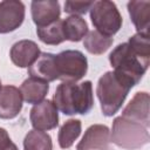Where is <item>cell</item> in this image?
I'll use <instances>...</instances> for the list:
<instances>
[{"label": "cell", "instance_id": "cell-1", "mask_svg": "<svg viewBox=\"0 0 150 150\" xmlns=\"http://www.w3.org/2000/svg\"><path fill=\"white\" fill-rule=\"evenodd\" d=\"M109 62L114 68L112 71L134 87L148 70L150 55L141 54L128 42H123L109 54Z\"/></svg>", "mask_w": 150, "mask_h": 150}, {"label": "cell", "instance_id": "cell-2", "mask_svg": "<svg viewBox=\"0 0 150 150\" xmlns=\"http://www.w3.org/2000/svg\"><path fill=\"white\" fill-rule=\"evenodd\" d=\"M53 102L64 115L88 114L94 105L93 84L90 81L80 84L62 82L55 90Z\"/></svg>", "mask_w": 150, "mask_h": 150}, {"label": "cell", "instance_id": "cell-3", "mask_svg": "<svg viewBox=\"0 0 150 150\" xmlns=\"http://www.w3.org/2000/svg\"><path fill=\"white\" fill-rule=\"evenodd\" d=\"M132 87L112 70L105 71L97 82L96 95L104 116H114L124 103Z\"/></svg>", "mask_w": 150, "mask_h": 150}, {"label": "cell", "instance_id": "cell-4", "mask_svg": "<svg viewBox=\"0 0 150 150\" xmlns=\"http://www.w3.org/2000/svg\"><path fill=\"white\" fill-rule=\"evenodd\" d=\"M150 136L144 125L118 116L112 122L110 142L122 149L137 150L149 143Z\"/></svg>", "mask_w": 150, "mask_h": 150}, {"label": "cell", "instance_id": "cell-5", "mask_svg": "<svg viewBox=\"0 0 150 150\" xmlns=\"http://www.w3.org/2000/svg\"><path fill=\"white\" fill-rule=\"evenodd\" d=\"M57 80L75 83L80 81L88 70V60L80 50L68 49L54 55Z\"/></svg>", "mask_w": 150, "mask_h": 150}, {"label": "cell", "instance_id": "cell-6", "mask_svg": "<svg viewBox=\"0 0 150 150\" xmlns=\"http://www.w3.org/2000/svg\"><path fill=\"white\" fill-rule=\"evenodd\" d=\"M89 11L91 22L101 34L111 38L122 27V15L112 1H95Z\"/></svg>", "mask_w": 150, "mask_h": 150}, {"label": "cell", "instance_id": "cell-7", "mask_svg": "<svg viewBox=\"0 0 150 150\" xmlns=\"http://www.w3.org/2000/svg\"><path fill=\"white\" fill-rule=\"evenodd\" d=\"M29 120L32 127L35 130L47 131L59 125V112L54 102L50 100H43L42 102L34 104L29 111Z\"/></svg>", "mask_w": 150, "mask_h": 150}, {"label": "cell", "instance_id": "cell-8", "mask_svg": "<svg viewBox=\"0 0 150 150\" xmlns=\"http://www.w3.org/2000/svg\"><path fill=\"white\" fill-rule=\"evenodd\" d=\"M26 8L18 0H5L0 2V34L16 30L23 22Z\"/></svg>", "mask_w": 150, "mask_h": 150}, {"label": "cell", "instance_id": "cell-9", "mask_svg": "<svg viewBox=\"0 0 150 150\" xmlns=\"http://www.w3.org/2000/svg\"><path fill=\"white\" fill-rule=\"evenodd\" d=\"M110 130L104 124L90 125L76 145L77 150H110Z\"/></svg>", "mask_w": 150, "mask_h": 150}, {"label": "cell", "instance_id": "cell-10", "mask_svg": "<svg viewBox=\"0 0 150 150\" xmlns=\"http://www.w3.org/2000/svg\"><path fill=\"white\" fill-rule=\"evenodd\" d=\"M149 94L146 91H138L131 98V101L127 104V107L122 111V117L137 122L145 128L150 125L149 117Z\"/></svg>", "mask_w": 150, "mask_h": 150}, {"label": "cell", "instance_id": "cell-11", "mask_svg": "<svg viewBox=\"0 0 150 150\" xmlns=\"http://www.w3.org/2000/svg\"><path fill=\"white\" fill-rule=\"evenodd\" d=\"M41 52L36 42L32 40H20L15 42L9 52L12 62L19 68H29L40 56Z\"/></svg>", "mask_w": 150, "mask_h": 150}, {"label": "cell", "instance_id": "cell-12", "mask_svg": "<svg viewBox=\"0 0 150 150\" xmlns=\"http://www.w3.org/2000/svg\"><path fill=\"white\" fill-rule=\"evenodd\" d=\"M30 13L36 27H45L60 19L61 7L59 1H32Z\"/></svg>", "mask_w": 150, "mask_h": 150}, {"label": "cell", "instance_id": "cell-13", "mask_svg": "<svg viewBox=\"0 0 150 150\" xmlns=\"http://www.w3.org/2000/svg\"><path fill=\"white\" fill-rule=\"evenodd\" d=\"M22 95L19 88L5 86L0 90V118L12 120L22 109Z\"/></svg>", "mask_w": 150, "mask_h": 150}, {"label": "cell", "instance_id": "cell-14", "mask_svg": "<svg viewBox=\"0 0 150 150\" xmlns=\"http://www.w3.org/2000/svg\"><path fill=\"white\" fill-rule=\"evenodd\" d=\"M127 7L137 33L149 35L150 1H129Z\"/></svg>", "mask_w": 150, "mask_h": 150}, {"label": "cell", "instance_id": "cell-15", "mask_svg": "<svg viewBox=\"0 0 150 150\" xmlns=\"http://www.w3.org/2000/svg\"><path fill=\"white\" fill-rule=\"evenodd\" d=\"M54 55L52 53H41L39 59L28 68L29 77H35L46 82L57 80L54 64Z\"/></svg>", "mask_w": 150, "mask_h": 150}, {"label": "cell", "instance_id": "cell-16", "mask_svg": "<svg viewBox=\"0 0 150 150\" xmlns=\"http://www.w3.org/2000/svg\"><path fill=\"white\" fill-rule=\"evenodd\" d=\"M20 91L25 102L29 104H38L47 96L49 91V84L46 81L35 77H28L22 82Z\"/></svg>", "mask_w": 150, "mask_h": 150}, {"label": "cell", "instance_id": "cell-17", "mask_svg": "<svg viewBox=\"0 0 150 150\" xmlns=\"http://www.w3.org/2000/svg\"><path fill=\"white\" fill-rule=\"evenodd\" d=\"M64 39L71 42L81 41L88 33V23L80 15H69L62 20Z\"/></svg>", "mask_w": 150, "mask_h": 150}, {"label": "cell", "instance_id": "cell-18", "mask_svg": "<svg viewBox=\"0 0 150 150\" xmlns=\"http://www.w3.org/2000/svg\"><path fill=\"white\" fill-rule=\"evenodd\" d=\"M81 129H82V123L80 120L70 118L66 121L61 125L57 134V142L60 148L61 149L70 148L81 135Z\"/></svg>", "mask_w": 150, "mask_h": 150}, {"label": "cell", "instance_id": "cell-19", "mask_svg": "<svg viewBox=\"0 0 150 150\" xmlns=\"http://www.w3.org/2000/svg\"><path fill=\"white\" fill-rule=\"evenodd\" d=\"M83 46L90 54L101 55L105 53L112 45V38L105 36L97 30H90L83 38Z\"/></svg>", "mask_w": 150, "mask_h": 150}, {"label": "cell", "instance_id": "cell-20", "mask_svg": "<svg viewBox=\"0 0 150 150\" xmlns=\"http://www.w3.org/2000/svg\"><path fill=\"white\" fill-rule=\"evenodd\" d=\"M36 34H38V38L40 39V41H42L46 45H50V46L60 45L66 40L61 19L56 20L55 22H53L48 26L38 27Z\"/></svg>", "mask_w": 150, "mask_h": 150}, {"label": "cell", "instance_id": "cell-21", "mask_svg": "<svg viewBox=\"0 0 150 150\" xmlns=\"http://www.w3.org/2000/svg\"><path fill=\"white\" fill-rule=\"evenodd\" d=\"M23 150H53L52 137L40 130H30L25 136Z\"/></svg>", "mask_w": 150, "mask_h": 150}, {"label": "cell", "instance_id": "cell-22", "mask_svg": "<svg viewBox=\"0 0 150 150\" xmlns=\"http://www.w3.org/2000/svg\"><path fill=\"white\" fill-rule=\"evenodd\" d=\"M93 1H66L64 12L70 15H81L86 14L93 6Z\"/></svg>", "mask_w": 150, "mask_h": 150}, {"label": "cell", "instance_id": "cell-23", "mask_svg": "<svg viewBox=\"0 0 150 150\" xmlns=\"http://www.w3.org/2000/svg\"><path fill=\"white\" fill-rule=\"evenodd\" d=\"M0 150H19L12 142L7 130L4 128H0Z\"/></svg>", "mask_w": 150, "mask_h": 150}, {"label": "cell", "instance_id": "cell-24", "mask_svg": "<svg viewBox=\"0 0 150 150\" xmlns=\"http://www.w3.org/2000/svg\"><path fill=\"white\" fill-rule=\"evenodd\" d=\"M1 88H2V87H1V80H0V90H1Z\"/></svg>", "mask_w": 150, "mask_h": 150}]
</instances>
